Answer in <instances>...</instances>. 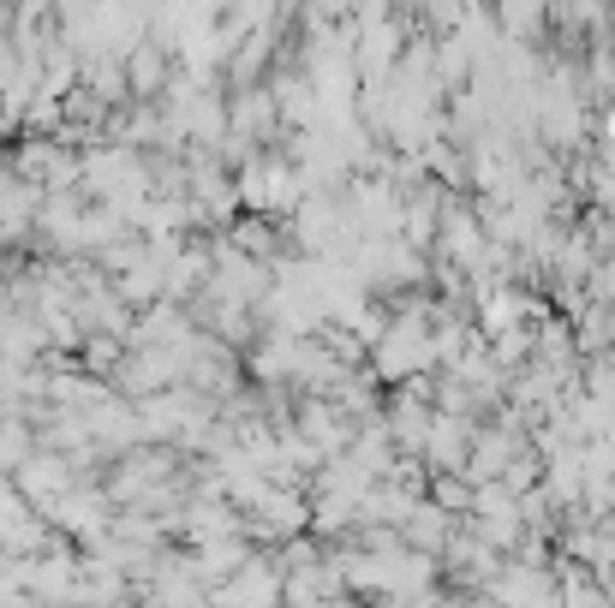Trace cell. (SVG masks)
Wrapping results in <instances>:
<instances>
[{
  "instance_id": "2",
  "label": "cell",
  "mask_w": 615,
  "mask_h": 608,
  "mask_svg": "<svg viewBox=\"0 0 615 608\" xmlns=\"http://www.w3.org/2000/svg\"><path fill=\"white\" fill-rule=\"evenodd\" d=\"M448 537H454V519L443 508H413V519H406V531H401V543H413L418 555L448 548Z\"/></svg>"
},
{
  "instance_id": "1",
  "label": "cell",
  "mask_w": 615,
  "mask_h": 608,
  "mask_svg": "<svg viewBox=\"0 0 615 608\" xmlns=\"http://www.w3.org/2000/svg\"><path fill=\"white\" fill-rule=\"evenodd\" d=\"M282 597H287V578L245 561V567H240V573H227V585L215 590V608H275Z\"/></svg>"
},
{
  "instance_id": "3",
  "label": "cell",
  "mask_w": 615,
  "mask_h": 608,
  "mask_svg": "<svg viewBox=\"0 0 615 608\" xmlns=\"http://www.w3.org/2000/svg\"><path fill=\"white\" fill-rule=\"evenodd\" d=\"M24 489H36V495H49V489H66V466H54V459H36V466H24Z\"/></svg>"
}]
</instances>
